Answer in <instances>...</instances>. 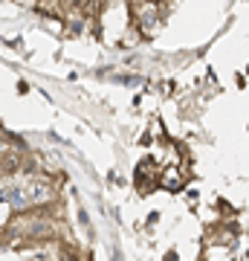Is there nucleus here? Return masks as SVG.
I'll use <instances>...</instances> for the list:
<instances>
[]
</instances>
